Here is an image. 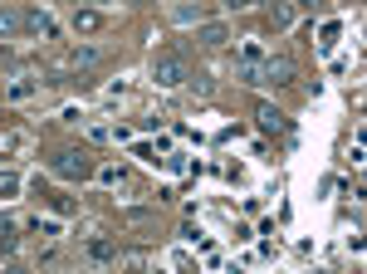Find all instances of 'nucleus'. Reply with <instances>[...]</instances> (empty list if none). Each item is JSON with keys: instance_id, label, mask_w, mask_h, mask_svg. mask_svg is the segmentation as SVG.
Returning a JSON list of instances; mask_svg holds the SVG:
<instances>
[{"instance_id": "f257e3e1", "label": "nucleus", "mask_w": 367, "mask_h": 274, "mask_svg": "<svg viewBox=\"0 0 367 274\" xmlns=\"http://www.w3.org/2000/svg\"><path fill=\"white\" fill-rule=\"evenodd\" d=\"M186 59L181 54H162V59H152V79H157V88H181L186 84Z\"/></svg>"}, {"instance_id": "f03ea898", "label": "nucleus", "mask_w": 367, "mask_h": 274, "mask_svg": "<svg viewBox=\"0 0 367 274\" xmlns=\"http://www.w3.org/2000/svg\"><path fill=\"white\" fill-rule=\"evenodd\" d=\"M54 172H59V177H69V182H79V177H88V172H93V162H88L83 152L64 147V152H54Z\"/></svg>"}, {"instance_id": "7ed1b4c3", "label": "nucleus", "mask_w": 367, "mask_h": 274, "mask_svg": "<svg viewBox=\"0 0 367 274\" xmlns=\"http://www.w3.org/2000/svg\"><path fill=\"white\" fill-rule=\"evenodd\" d=\"M289 79H294L289 59H265V64H259V84H289Z\"/></svg>"}, {"instance_id": "20e7f679", "label": "nucleus", "mask_w": 367, "mask_h": 274, "mask_svg": "<svg viewBox=\"0 0 367 274\" xmlns=\"http://www.w3.org/2000/svg\"><path fill=\"white\" fill-rule=\"evenodd\" d=\"M255 123H259V133H284V113H279V108H270V103L255 108Z\"/></svg>"}, {"instance_id": "39448f33", "label": "nucleus", "mask_w": 367, "mask_h": 274, "mask_svg": "<svg viewBox=\"0 0 367 274\" xmlns=\"http://www.w3.org/2000/svg\"><path fill=\"white\" fill-rule=\"evenodd\" d=\"M226 39H230L226 25H201V30H196V44H206V49H221Z\"/></svg>"}, {"instance_id": "423d86ee", "label": "nucleus", "mask_w": 367, "mask_h": 274, "mask_svg": "<svg viewBox=\"0 0 367 274\" xmlns=\"http://www.w3.org/2000/svg\"><path fill=\"white\" fill-rule=\"evenodd\" d=\"M20 25H25L30 35H44V39H49V35H54V20H49L44 10H30V15H20Z\"/></svg>"}, {"instance_id": "0eeeda50", "label": "nucleus", "mask_w": 367, "mask_h": 274, "mask_svg": "<svg viewBox=\"0 0 367 274\" xmlns=\"http://www.w3.org/2000/svg\"><path fill=\"white\" fill-rule=\"evenodd\" d=\"M98 25H103V15H98V10H74V30H79V35L98 30Z\"/></svg>"}, {"instance_id": "6e6552de", "label": "nucleus", "mask_w": 367, "mask_h": 274, "mask_svg": "<svg viewBox=\"0 0 367 274\" xmlns=\"http://www.w3.org/2000/svg\"><path fill=\"white\" fill-rule=\"evenodd\" d=\"M88 255H93L98 264H108V260H118V245H113V240H93V245H88Z\"/></svg>"}, {"instance_id": "1a4fd4ad", "label": "nucleus", "mask_w": 367, "mask_h": 274, "mask_svg": "<svg viewBox=\"0 0 367 274\" xmlns=\"http://www.w3.org/2000/svg\"><path fill=\"white\" fill-rule=\"evenodd\" d=\"M98 59H103L98 44H74V64H98Z\"/></svg>"}, {"instance_id": "9d476101", "label": "nucleus", "mask_w": 367, "mask_h": 274, "mask_svg": "<svg viewBox=\"0 0 367 274\" xmlns=\"http://www.w3.org/2000/svg\"><path fill=\"white\" fill-rule=\"evenodd\" d=\"M15 30H20V15L15 10H0V39H10Z\"/></svg>"}, {"instance_id": "9b49d317", "label": "nucleus", "mask_w": 367, "mask_h": 274, "mask_svg": "<svg viewBox=\"0 0 367 274\" xmlns=\"http://www.w3.org/2000/svg\"><path fill=\"white\" fill-rule=\"evenodd\" d=\"M270 15H275V25H289V20H294V10H289V6H275Z\"/></svg>"}, {"instance_id": "f8f14e48", "label": "nucleus", "mask_w": 367, "mask_h": 274, "mask_svg": "<svg viewBox=\"0 0 367 274\" xmlns=\"http://www.w3.org/2000/svg\"><path fill=\"white\" fill-rule=\"evenodd\" d=\"M15 186H20V182H15L10 172H0V191H15Z\"/></svg>"}, {"instance_id": "ddd939ff", "label": "nucleus", "mask_w": 367, "mask_h": 274, "mask_svg": "<svg viewBox=\"0 0 367 274\" xmlns=\"http://www.w3.org/2000/svg\"><path fill=\"white\" fill-rule=\"evenodd\" d=\"M221 6H230V10H245V6H250V0H221Z\"/></svg>"}, {"instance_id": "4468645a", "label": "nucleus", "mask_w": 367, "mask_h": 274, "mask_svg": "<svg viewBox=\"0 0 367 274\" xmlns=\"http://www.w3.org/2000/svg\"><path fill=\"white\" fill-rule=\"evenodd\" d=\"M299 6H304V10H319V6H324V0H299Z\"/></svg>"}, {"instance_id": "2eb2a0df", "label": "nucleus", "mask_w": 367, "mask_h": 274, "mask_svg": "<svg viewBox=\"0 0 367 274\" xmlns=\"http://www.w3.org/2000/svg\"><path fill=\"white\" fill-rule=\"evenodd\" d=\"M132 6H147V0H132Z\"/></svg>"}, {"instance_id": "dca6fc26", "label": "nucleus", "mask_w": 367, "mask_h": 274, "mask_svg": "<svg viewBox=\"0 0 367 274\" xmlns=\"http://www.w3.org/2000/svg\"><path fill=\"white\" fill-rule=\"evenodd\" d=\"M250 6H255V0H250Z\"/></svg>"}]
</instances>
